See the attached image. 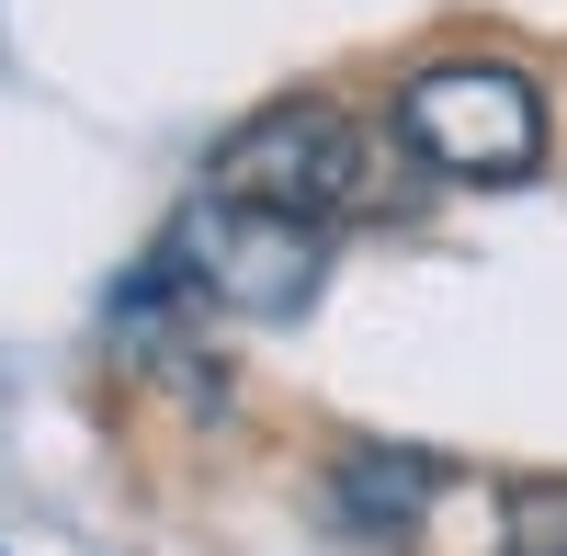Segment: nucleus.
<instances>
[{
	"mask_svg": "<svg viewBox=\"0 0 567 556\" xmlns=\"http://www.w3.org/2000/svg\"><path fill=\"white\" fill-rule=\"evenodd\" d=\"M171 272L194 285L216 318H239V330H284V318H307L318 285H329V227L318 216H284V205H250V194H194L171 216Z\"/></svg>",
	"mask_w": 567,
	"mask_h": 556,
	"instance_id": "nucleus-1",
	"label": "nucleus"
},
{
	"mask_svg": "<svg viewBox=\"0 0 567 556\" xmlns=\"http://www.w3.org/2000/svg\"><path fill=\"white\" fill-rule=\"evenodd\" d=\"M374 171H386V148H374V125H352L341 103H272V114H250L216 148L227 194L284 205V216H318V227H341V216H363L374 194H386Z\"/></svg>",
	"mask_w": 567,
	"mask_h": 556,
	"instance_id": "nucleus-3",
	"label": "nucleus"
},
{
	"mask_svg": "<svg viewBox=\"0 0 567 556\" xmlns=\"http://www.w3.org/2000/svg\"><path fill=\"white\" fill-rule=\"evenodd\" d=\"M398 136L443 182H534L545 171V103L499 58H432L398 91Z\"/></svg>",
	"mask_w": 567,
	"mask_h": 556,
	"instance_id": "nucleus-2",
	"label": "nucleus"
},
{
	"mask_svg": "<svg viewBox=\"0 0 567 556\" xmlns=\"http://www.w3.org/2000/svg\"><path fill=\"white\" fill-rule=\"evenodd\" d=\"M499 556H567V477L511 488V512H499Z\"/></svg>",
	"mask_w": 567,
	"mask_h": 556,
	"instance_id": "nucleus-4",
	"label": "nucleus"
}]
</instances>
